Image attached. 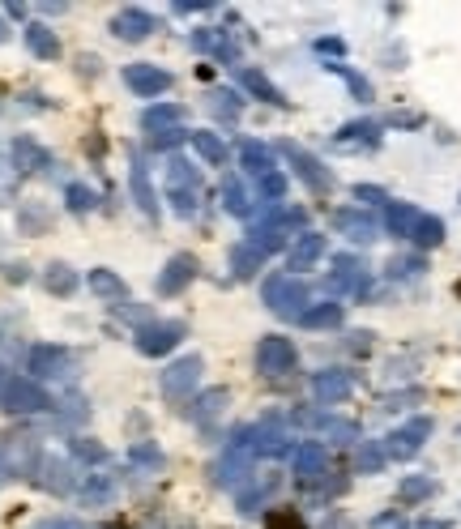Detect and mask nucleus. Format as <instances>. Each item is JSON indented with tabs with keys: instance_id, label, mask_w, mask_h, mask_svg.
Wrapping results in <instances>:
<instances>
[{
	"instance_id": "1",
	"label": "nucleus",
	"mask_w": 461,
	"mask_h": 529,
	"mask_svg": "<svg viewBox=\"0 0 461 529\" xmlns=\"http://www.w3.org/2000/svg\"><path fill=\"white\" fill-rule=\"evenodd\" d=\"M261 299H265V308L274 316H282V320H299L312 308L308 286H304V278H295V274H269L261 282Z\"/></svg>"
},
{
	"instance_id": "2",
	"label": "nucleus",
	"mask_w": 461,
	"mask_h": 529,
	"mask_svg": "<svg viewBox=\"0 0 461 529\" xmlns=\"http://www.w3.org/2000/svg\"><path fill=\"white\" fill-rule=\"evenodd\" d=\"M167 201L176 218H197L201 210V180L184 154H167Z\"/></svg>"
},
{
	"instance_id": "3",
	"label": "nucleus",
	"mask_w": 461,
	"mask_h": 529,
	"mask_svg": "<svg viewBox=\"0 0 461 529\" xmlns=\"http://www.w3.org/2000/svg\"><path fill=\"white\" fill-rule=\"evenodd\" d=\"M214 474H218V483H222V487H231V491H240V487L248 483V478L257 474V448H252V427L235 431V440L227 444V453L218 457Z\"/></svg>"
},
{
	"instance_id": "4",
	"label": "nucleus",
	"mask_w": 461,
	"mask_h": 529,
	"mask_svg": "<svg viewBox=\"0 0 461 529\" xmlns=\"http://www.w3.org/2000/svg\"><path fill=\"white\" fill-rule=\"evenodd\" d=\"M329 295H346V299H368L372 295V274H368V265L359 261L355 252H338L333 256V269H329Z\"/></svg>"
},
{
	"instance_id": "5",
	"label": "nucleus",
	"mask_w": 461,
	"mask_h": 529,
	"mask_svg": "<svg viewBox=\"0 0 461 529\" xmlns=\"http://www.w3.org/2000/svg\"><path fill=\"white\" fill-rule=\"evenodd\" d=\"M274 150L286 158V163L295 167V175L304 180V188H308V192H316V197H329V192H333V171H329V167H325L312 150L295 146V141H278Z\"/></svg>"
},
{
	"instance_id": "6",
	"label": "nucleus",
	"mask_w": 461,
	"mask_h": 529,
	"mask_svg": "<svg viewBox=\"0 0 461 529\" xmlns=\"http://www.w3.org/2000/svg\"><path fill=\"white\" fill-rule=\"evenodd\" d=\"M201 372H205L201 355H180V359H171V363L163 367V376H158V393H163L167 402H188V397L197 393V384H201Z\"/></svg>"
},
{
	"instance_id": "7",
	"label": "nucleus",
	"mask_w": 461,
	"mask_h": 529,
	"mask_svg": "<svg viewBox=\"0 0 461 529\" xmlns=\"http://www.w3.org/2000/svg\"><path fill=\"white\" fill-rule=\"evenodd\" d=\"M436 431V423H432V414H415V419H406L402 427H393L385 440V453H389V461H410V457H419V448L427 444V436Z\"/></svg>"
},
{
	"instance_id": "8",
	"label": "nucleus",
	"mask_w": 461,
	"mask_h": 529,
	"mask_svg": "<svg viewBox=\"0 0 461 529\" xmlns=\"http://www.w3.org/2000/svg\"><path fill=\"white\" fill-rule=\"evenodd\" d=\"M184 325L180 320H150V325H141L137 333H133V342H137V350L146 359H163V355H171L180 342H184Z\"/></svg>"
},
{
	"instance_id": "9",
	"label": "nucleus",
	"mask_w": 461,
	"mask_h": 529,
	"mask_svg": "<svg viewBox=\"0 0 461 529\" xmlns=\"http://www.w3.org/2000/svg\"><path fill=\"white\" fill-rule=\"evenodd\" d=\"M291 470H295V483L299 487H321L329 478V448L325 440H304L291 453Z\"/></svg>"
},
{
	"instance_id": "10",
	"label": "nucleus",
	"mask_w": 461,
	"mask_h": 529,
	"mask_svg": "<svg viewBox=\"0 0 461 529\" xmlns=\"http://www.w3.org/2000/svg\"><path fill=\"white\" fill-rule=\"evenodd\" d=\"M0 410H9V414H43V410H52V397H47V389L39 380L13 376L5 397H0Z\"/></svg>"
},
{
	"instance_id": "11",
	"label": "nucleus",
	"mask_w": 461,
	"mask_h": 529,
	"mask_svg": "<svg viewBox=\"0 0 461 529\" xmlns=\"http://www.w3.org/2000/svg\"><path fill=\"white\" fill-rule=\"evenodd\" d=\"M295 363H299V350L291 338H282V333H265L257 342V372L261 376H286V372H295Z\"/></svg>"
},
{
	"instance_id": "12",
	"label": "nucleus",
	"mask_w": 461,
	"mask_h": 529,
	"mask_svg": "<svg viewBox=\"0 0 461 529\" xmlns=\"http://www.w3.org/2000/svg\"><path fill=\"white\" fill-rule=\"evenodd\" d=\"M26 372H30V380H65L73 372V355H69L65 346H52V342L30 346Z\"/></svg>"
},
{
	"instance_id": "13",
	"label": "nucleus",
	"mask_w": 461,
	"mask_h": 529,
	"mask_svg": "<svg viewBox=\"0 0 461 529\" xmlns=\"http://www.w3.org/2000/svg\"><path fill=\"white\" fill-rule=\"evenodd\" d=\"M278 487H282V474L278 470H265V474L257 470L240 491H235V504H240L244 517H257V512L278 495Z\"/></svg>"
},
{
	"instance_id": "14",
	"label": "nucleus",
	"mask_w": 461,
	"mask_h": 529,
	"mask_svg": "<svg viewBox=\"0 0 461 529\" xmlns=\"http://www.w3.org/2000/svg\"><path fill=\"white\" fill-rule=\"evenodd\" d=\"M197 278V256L193 252H176L171 261L163 265V274H158V282H154V291L163 295V299H176V295H184L188 291V282Z\"/></svg>"
},
{
	"instance_id": "15",
	"label": "nucleus",
	"mask_w": 461,
	"mask_h": 529,
	"mask_svg": "<svg viewBox=\"0 0 461 529\" xmlns=\"http://www.w3.org/2000/svg\"><path fill=\"white\" fill-rule=\"evenodd\" d=\"M355 393V376L346 367H325V372H312V397L321 406H338Z\"/></svg>"
},
{
	"instance_id": "16",
	"label": "nucleus",
	"mask_w": 461,
	"mask_h": 529,
	"mask_svg": "<svg viewBox=\"0 0 461 529\" xmlns=\"http://www.w3.org/2000/svg\"><path fill=\"white\" fill-rule=\"evenodd\" d=\"M35 483L47 495H73L77 491V474H73V457H43L35 470Z\"/></svg>"
},
{
	"instance_id": "17",
	"label": "nucleus",
	"mask_w": 461,
	"mask_h": 529,
	"mask_svg": "<svg viewBox=\"0 0 461 529\" xmlns=\"http://www.w3.org/2000/svg\"><path fill=\"white\" fill-rule=\"evenodd\" d=\"M124 86H129L133 94H141V99H154V94H167L171 90V73L163 69V64H129L124 69Z\"/></svg>"
},
{
	"instance_id": "18",
	"label": "nucleus",
	"mask_w": 461,
	"mask_h": 529,
	"mask_svg": "<svg viewBox=\"0 0 461 529\" xmlns=\"http://www.w3.org/2000/svg\"><path fill=\"white\" fill-rule=\"evenodd\" d=\"M158 30V22L150 18L146 9H137V5H129V9H120L116 18H111V35H116L120 43H146L150 35Z\"/></svg>"
},
{
	"instance_id": "19",
	"label": "nucleus",
	"mask_w": 461,
	"mask_h": 529,
	"mask_svg": "<svg viewBox=\"0 0 461 529\" xmlns=\"http://www.w3.org/2000/svg\"><path fill=\"white\" fill-rule=\"evenodd\" d=\"M380 133L385 124L380 120H351L333 133V150H376L380 146Z\"/></svg>"
},
{
	"instance_id": "20",
	"label": "nucleus",
	"mask_w": 461,
	"mask_h": 529,
	"mask_svg": "<svg viewBox=\"0 0 461 529\" xmlns=\"http://www.w3.org/2000/svg\"><path fill=\"white\" fill-rule=\"evenodd\" d=\"M325 248H329V244H325L321 231H304V235H299L295 244H291V252H286V265H291L295 278H299V274H308V269H316V265L325 261Z\"/></svg>"
},
{
	"instance_id": "21",
	"label": "nucleus",
	"mask_w": 461,
	"mask_h": 529,
	"mask_svg": "<svg viewBox=\"0 0 461 529\" xmlns=\"http://www.w3.org/2000/svg\"><path fill=\"white\" fill-rule=\"evenodd\" d=\"M333 231H342L351 244H372L380 235V222L368 210H333Z\"/></svg>"
},
{
	"instance_id": "22",
	"label": "nucleus",
	"mask_w": 461,
	"mask_h": 529,
	"mask_svg": "<svg viewBox=\"0 0 461 529\" xmlns=\"http://www.w3.org/2000/svg\"><path fill=\"white\" fill-rule=\"evenodd\" d=\"M193 47H197V52H205V56H218L227 69H231V64H240V47H235L231 30L201 26V30H193Z\"/></svg>"
},
{
	"instance_id": "23",
	"label": "nucleus",
	"mask_w": 461,
	"mask_h": 529,
	"mask_svg": "<svg viewBox=\"0 0 461 529\" xmlns=\"http://www.w3.org/2000/svg\"><path fill=\"white\" fill-rule=\"evenodd\" d=\"M129 192H133L137 210L154 222V218H158V192H154V184H150V171H146V163H141V154L129 158Z\"/></svg>"
},
{
	"instance_id": "24",
	"label": "nucleus",
	"mask_w": 461,
	"mask_h": 529,
	"mask_svg": "<svg viewBox=\"0 0 461 529\" xmlns=\"http://www.w3.org/2000/svg\"><path fill=\"white\" fill-rule=\"evenodd\" d=\"M240 167L252 175V180H261V175L278 171V150L265 146V141H257V137H244L240 141Z\"/></svg>"
},
{
	"instance_id": "25",
	"label": "nucleus",
	"mask_w": 461,
	"mask_h": 529,
	"mask_svg": "<svg viewBox=\"0 0 461 529\" xmlns=\"http://www.w3.org/2000/svg\"><path fill=\"white\" fill-rule=\"evenodd\" d=\"M86 286L94 291V299L111 303V308H124V299H129V282H124V278L116 274V269H90Z\"/></svg>"
},
{
	"instance_id": "26",
	"label": "nucleus",
	"mask_w": 461,
	"mask_h": 529,
	"mask_svg": "<svg viewBox=\"0 0 461 529\" xmlns=\"http://www.w3.org/2000/svg\"><path fill=\"white\" fill-rule=\"evenodd\" d=\"M419 214H423V210H415L410 201H389L385 214H380V227H385V235H393V239H410Z\"/></svg>"
},
{
	"instance_id": "27",
	"label": "nucleus",
	"mask_w": 461,
	"mask_h": 529,
	"mask_svg": "<svg viewBox=\"0 0 461 529\" xmlns=\"http://www.w3.org/2000/svg\"><path fill=\"white\" fill-rule=\"evenodd\" d=\"M9 154H13V167H18L22 175H35V171H43V167H52V154H47L35 137H18Z\"/></svg>"
},
{
	"instance_id": "28",
	"label": "nucleus",
	"mask_w": 461,
	"mask_h": 529,
	"mask_svg": "<svg viewBox=\"0 0 461 529\" xmlns=\"http://www.w3.org/2000/svg\"><path fill=\"white\" fill-rule=\"evenodd\" d=\"M240 86L252 94V99H261V103H269V107H291V103H286V94H282L274 82H269L261 69H248V64H244V69H240Z\"/></svg>"
},
{
	"instance_id": "29",
	"label": "nucleus",
	"mask_w": 461,
	"mask_h": 529,
	"mask_svg": "<svg viewBox=\"0 0 461 529\" xmlns=\"http://www.w3.org/2000/svg\"><path fill=\"white\" fill-rule=\"evenodd\" d=\"M188 146L197 150V158L205 167H222L227 163V141H222L218 133H210V128H197L193 137H188Z\"/></svg>"
},
{
	"instance_id": "30",
	"label": "nucleus",
	"mask_w": 461,
	"mask_h": 529,
	"mask_svg": "<svg viewBox=\"0 0 461 529\" xmlns=\"http://www.w3.org/2000/svg\"><path fill=\"white\" fill-rule=\"evenodd\" d=\"M222 210L231 218H252V197H248L240 175H227V180H222Z\"/></svg>"
},
{
	"instance_id": "31",
	"label": "nucleus",
	"mask_w": 461,
	"mask_h": 529,
	"mask_svg": "<svg viewBox=\"0 0 461 529\" xmlns=\"http://www.w3.org/2000/svg\"><path fill=\"white\" fill-rule=\"evenodd\" d=\"M26 47H30V52H35L39 60H60V39H56V30L43 26V22H30V26H26Z\"/></svg>"
},
{
	"instance_id": "32",
	"label": "nucleus",
	"mask_w": 461,
	"mask_h": 529,
	"mask_svg": "<svg viewBox=\"0 0 461 529\" xmlns=\"http://www.w3.org/2000/svg\"><path fill=\"white\" fill-rule=\"evenodd\" d=\"M227 402H231V393L222 389V384H214V389H205V393H197V402H193V419L205 427V423H214L222 410H227Z\"/></svg>"
},
{
	"instance_id": "33",
	"label": "nucleus",
	"mask_w": 461,
	"mask_h": 529,
	"mask_svg": "<svg viewBox=\"0 0 461 529\" xmlns=\"http://www.w3.org/2000/svg\"><path fill=\"white\" fill-rule=\"evenodd\" d=\"M342 316H346V308L338 299H329V303H312V308L299 316V325H304V329H338Z\"/></svg>"
},
{
	"instance_id": "34",
	"label": "nucleus",
	"mask_w": 461,
	"mask_h": 529,
	"mask_svg": "<svg viewBox=\"0 0 461 529\" xmlns=\"http://www.w3.org/2000/svg\"><path fill=\"white\" fill-rule=\"evenodd\" d=\"M111 495H116V483H111L107 474H86V483L77 487V500H82L86 508H103V504H111Z\"/></svg>"
},
{
	"instance_id": "35",
	"label": "nucleus",
	"mask_w": 461,
	"mask_h": 529,
	"mask_svg": "<svg viewBox=\"0 0 461 529\" xmlns=\"http://www.w3.org/2000/svg\"><path fill=\"white\" fill-rule=\"evenodd\" d=\"M410 244H415L419 252H432V248H440V244H444V222H440L436 214H419L415 231H410Z\"/></svg>"
},
{
	"instance_id": "36",
	"label": "nucleus",
	"mask_w": 461,
	"mask_h": 529,
	"mask_svg": "<svg viewBox=\"0 0 461 529\" xmlns=\"http://www.w3.org/2000/svg\"><path fill=\"white\" fill-rule=\"evenodd\" d=\"M389 466V453H385V444L380 440H359L355 444V470L359 474H380Z\"/></svg>"
},
{
	"instance_id": "37",
	"label": "nucleus",
	"mask_w": 461,
	"mask_h": 529,
	"mask_svg": "<svg viewBox=\"0 0 461 529\" xmlns=\"http://www.w3.org/2000/svg\"><path fill=\"white\" fill-rule=\"evenodd\" d=\"M180 120H184L180 103H154L146 116H141V128H146V133H163V128H176Z\"/></svg>"
},
{
	"instance_id": "38",
	"label": "nucleus",
	"mask_w": 461,
	"mask_h": 529,
	"mask_svg": "<svg viewBox=\"0 0 461 529\" xmlns=\"http://www.w3.org/2000/svg\"><path fill=\"white\" fill-rule=\"evenodd\" d=\"M436 495V478H427V474H406L402 483H397V500L402 504H423V500H432Z\"/></svg>"
},
{
	"instance_id": "39",
	"label": "nucleus",
	"mask_w": 461,
	"mask_h": 529,
	"mask_svg": "<svg viewBox=\"0 0 461 529\" xmlns=\"http://www.w3.org/2000/svg\"><path fill=\"white\" fill-rule=\"evenodd\" d=\"M325 69H329V73H338V77H342V82H346V86H351V94H355V99H359V103H372V82H368V77H363V73H355V69H351V64H342V60H329V64H325Z\"/></svg>"
},
{
	"instance_id": "40",
	"label": "nucleus",
	"mask_w": 461,
	"mask_h": 529,
	"mask_svg": "<svg viewBox=\"0 0 461 529\" xmlns=\"http://www.w3.org/2000/svg\"><path fill=\"white\" fill-rule=\"evenodd\" d=\"M321 436L329 440V444H359V423H351V419H325L321 423Z\"/></svg>"
},
{
	"instance_id": "41",
	"label": "nucleus",
	"mask_w": 461,
	"mask_h": 529,
	"mask_svg": "<svg viewBox=\"0 0 461 529\" xmlns=\"http://www.w3.org/2000/svg\"><path fill=\"white\" fill-rule=\"evenodd\" d=\"M69 457L86 461V466H99V461H107V448L99 440H90V436H73L69 440Z\"/></svg>"
},
{
	"instance_id": "42",
	"label": "nucleus",
	"mask_w": 461,
	"mask_h": 529,
	"mask_svg": "<svg viewBox=\"0 0 461 529\" xmlns=\"http://www.w3.org/2000/svg\"><path fill=\"white\" fill-rule=\"evenodd\" d=\"M261 265H265V256H257V252H252V248L244 244V239L231 248V269H235V278H252Z\"/></svg>"
},
{
	"instance_id": "43",
	"label": "nucleus",
	"mask_w": 461,
	"mask_h": 529,
	"mask_svg": "<svg viewBox=\"0 0 461 529\" xmlns=\"http://www.w3.org/2000/svg\"><path fill=\"white\" fill-rule=\"evenodd\" d=\"M43 286H47L52 295H73V291H77V274H73L69 265H47Z\"/></svg>"
},
{
	"instance_id": "44",
	"label": "nucleus",
	"mask_w": 461,
	"mask_h": 529,
	"mask_svg": "<svg viewBox=\"0 0 461 529\" xmlns=\"http://www.w3.org/2000/svg\"><path fill=\"white\" fill-rule=\"evenodd\" d=\"M265 529H308V521H304V512L299 508H269Z\"/></svg>"
},
{
	"instance_id": "45",
	"label": "nucleus",
	"mask_w": 461,
	"mask_h": 529,
	"mask_svg": "<svg viewBox=\"0 0 461 529\" xmlns=\"http://www.w3.org/2000/svg\"><path fill=\"white\" fill-rule=\"evenodd\" d=\"M257 192H261L269 205H286V175H282V171L261 175V180H257Z\"/></svg>"
},
{
	"instance_id": "46",
	"label": "nucleus",
	"mask_w": 461,
	"mask_h": 529,
	"mask_svg": "<svg viewBox=\"0 0 461 529\" xmlns=\"http://www.w3.org/2000/svg\"><path fill=\"white\" fill-rule=\"evenodd\" d=\"M423 269H427V261H423L419 252L415 256H393V261H389V278H397V282H402V278H423Z\"/></svg>"
},
{
	"instance_id": "47",
	"label": "nucleus",
	"mask_w": 461,
	"mask_h": 529,
	"mask_svg": "<svg viewBox=\"0 0 461 529\" xmlns=\"http://www.w3.org/2000/svg\"><path fill=\"white\" fill-rule=\"evenodd\" d=\"M210 107L218 111V116H227V120H235L240 116V94H231V90H210Z\"/></svg>"
},
{
	"instance_id": "48",
	"label": "nucleus",
	"mask_w": 461,
	"mask_h": 529,
	"mask_svg": "<svg viewBox=\"0 0 461 529\" xmlns=\"http://www.w3.org/2000/svg\"><path fill=\"white\" fill-rule=\"evenodd\" d=\"M65 201H69V210H73V214L94 210V192H90L86 184H69V188H65Z\"/></svg>"
},
{
	"instance_id": "49",
	"label": "nucleus",
	"mask_w": 461,
	"mask_h": 529,
	"mask_svg": "<svg viewBox=\"0 0 461 529\" xmlns=\"http://www.w3.org/2000/svg\"><path fill=\"white\" fill-rule=\"evenodd\" d=\"M188 137H193V133L176 124V128H163V133H150V146H154V150H176L180 141H188Z\"/></svg>"
},
{
	"instance_id": "50",
	"label": "nucleus",
	"mask_w": 461,
	"mask_h": 529,
	"mask_svg": "<svg viewBox=\"0 0 461 529\" xmlns=\"http://www.w3.org/2000/svg\"><path fill=\"white\" fill-rule=\"evenodd\" d=\"M368 529H415V525L406 521L402 508H389V512H376V517L368 521Z\"/></svg>"
},
{
	"instance_id": "51",
	"label": "nucleus",
	"mask_w": 461,
	"mask_h": 529,
	"mask_svg": "<svg viewBox=\"0 0 461 529\" xmlns=\"http://www.w3.org/2000/svg\"><path fill=\"white\" fill-rule=\"evenodd\" d=\"M355 197H359L363 205H380V210L389 205V192H385V188H376V184H355Z\"/></svg>"
},
{
	"instance_id": "52",
	"label": "nucleus",
	"mask_w": 461,
	"mask_h": 529,
	"mask_svg": "<svg viewBox=\"0 0 461 529\" xmlns=\"http://www.w3.org/2000/svg\"><path fill=\"white\" fill-rule=\"evenodd\" d=\"M129 461H141V466H163V453H158L154 444H137V448H129Z\"/></svg>"
},
{
	"instance_id": "53",
	"label": "nucleus",
	"mask_w": 461,
	"mask_h": 529,
	"mask_svg": "<svg viewBox=\"0 0 461 529\" xmlns=\"http://www.w3.org/2000/svg\"><path fill=\"white\" fill-rule=\"evenodd\" d=\"M316 52H325V56H342V52H346V43H342V39H316Z\"/></svg>"
},
{
	"instance_id": "54",
	"label": "nucleus",
	"mask_w": 461,
	"mask_h": 529,
	"mask_svg": "<svg viewBox=\"0 0 461 529\" xmlns=\"http://www.w3.org/2000/svg\"><path fill=\"white\" fill-rule=\"evenodd\" d=\"M321 529H355V521L346 517V512H333V517L321 521Z\"/></svg>"
},
{
	"instance_id": "55",
	"label": "nucleus",
	"mask_w": 461,
	"mask_h": 529,
	"mask_svg": "<svg viewBox=\"0 0 461 529\" xmlns=\"http://www.w3.org/2000/svg\"><path fill=\"white\" fill-rule=\"evenodd\" d=\"M9 478H18V474H13V461H9V453H5V444H0V487H5Z\"/></svg>"
},
{
	"instance_id": "56",
	"label": "nucleus",
	"mask_w": 461,
	"mask_h": 529,
	"mask_svg": "<svg viewBox=\"0 0 461 529\" xmlns=\"http://www.w3.org/2000/svg\"><path fill=\"white\" fill-rule=\"evenodd\" d=\"M415 529H453L449 521H436V517H423V521H415Z\"/></svg>"
},
{
	"instance_id": "57",
	"label": "nucleus",
	"mask_w": 461,
	"mask_h": 529,
	"mask_svg": "<svg viewBox=\"0 0 461 529\" xmlns=\"http://www.w3.org/2000/svg\"><path fill=\"white\" fill-rule=\"evenodd\" d=\"M9 380H13V372H9V367H5V363H0V397H5V389H9Z\"/></svg>"
},
{
	"instance_id": "58",
	"label": "nucleus",
	"mask_w": 461,
	"mask_h": 529,
	"mask_svg": "<svg viewBox=\"0 0 461 529\" xmlns=\"http://www.w3.org/2000/svg\"><path fill=\"white\" fill-rule=\"evenodd\" d=\"M0 43H9V22H5V13H0Z\"/></svg>"
},
{
	"instance_id": "59",
	"label": "nucleus",
	"mask_w": 461,
	"mask_h": 529,
	"mask_svg": "<svg viewBox=\"0 0 461 529\" xmlns=\"http://www.w3.org/2000/svg\"><path fill=\"white\" fill-rule=\"evenodd\" d=\"M457 299H461V282H457Z\"/></svg>"
}]
</instances>
